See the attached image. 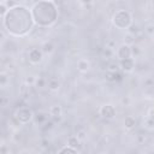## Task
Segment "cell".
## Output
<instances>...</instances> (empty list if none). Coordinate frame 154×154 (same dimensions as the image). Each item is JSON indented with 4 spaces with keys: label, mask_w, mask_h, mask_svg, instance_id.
I'll use <instances>...</instances> for the list:
<instances>
[{
    "label": "cell",
    "mask_w": 154,
    "mask_h": 154,
    "mask_svg": "<svg viewBox=\"0 0 154 154\" xmlns=\"http://www.w3.org/2000/svg\"><path fill=\"white\" fill-rule=\"evenodd\" d=\"M31 10L34 22L40 26L52 25L57 20V6L53 1L41 0L36 2Z\"/></svg>",
    "instance_id": "1"
},
{
    "label": "cell",
    "mask_w": 154,
    "mask_h": 154,
    "mask_svg": "<svg viewBox=\"0 0 154 154\" xmlns=\"http://www.w3.org/2000/svg\"><path fill=\"white\" fill-rule=\"evenodd\" d=\"M112 23L118 29H128L132 24V17L128 11L119 10L113 14Z\"/></svg>",
    "instance_id": "2"
},
{
    "label": "cell",
    "mask_w": 154,
    "mask_h": 154,
    "mask_svg": "<svg viewBox=\"0 0 154 154\" xmlns=\"http://www.w3.org/2000/svg\"><path fill=\"white\" fill-rule=\"evenodd\" d=\"M13 116L19 120L20 124H28V123L34 118V113L31 112V109L28 108V107H23V106L19 107V108L14 112Z\"/></svg>",
    "instance_id": "3"
},
{
    "label": "cell",
    "mask_w": 154,
    "mask_h": 154,
    "mask_svg": "<svg viewBox=\"0 0 154 154\" xmlns=\"http://www.w3.org/2000/svg\"><path fill=\"white\" fill-rule=\"evenodd\" d=\"M99 113L102 118L105 119H112L116 117V108L111 103H106V105H102L99 109Z\"/></svg>",
    "instance_id": "4"
},
{
    "label": "cell",
    "mask_w": 154,
    "mask_h": 154,
    "mask_svg": "<svg viewBox=\"0 0 154 154\" xmlns=\"http://www.w3.org/2000/svg\"><path fill=\"white\" fill-rule=\"evenodd\" d=\"M28 58H29V61L32 63V64H38L42 61V58H43V51L41 48H32L29 51V54H28Z\"/></svg>",
    "instance_id": "5"
},
{
    "label": "cell",
    "mask_w": 154,
    "mask_h": 154,
    "mask_svg": "<svg viewBox=\"0 0 154 154\" xmlns=\"http://www.w3.org/2000/svg\"><path fill=\"white\" fill-rule=\"evenodd\" d=\"M117 57H118V59H126V58H130V57H132L131 55V47H130V45H128V43H123V45H120L119 47H118V49H117Z\"/></svg>",
    "instance_id": "6"
},
{
    "label": "cell",
    "mask_w": 154,
    "mask_h": 154,
    "mask_svg": "<svg viewBox=\"0 0 154 154\" xmlns=\"http://www.w3.org/2000/svg\"><path fill=\"white\" fill-rule=\"evenodd\" d=\"M119 66L124 72H131L135 67V60L131 57L126 58V59H122L120 63H119Z\"/></svg>",
    "instance_id": "7"
},
{
    "label": "cell",
    "mask_w": 154,
    "mask_h": 154,
    "mask_svg": "<svg viewBox=\"0 0 154 154\" xmlns=\"http://www.w3.org/2000/svg\"><path fill=\"white\" fill-rule=\"evenodd\" d=\"M90 67V63L87 59H79L77 61V70L81 72H87Z\"/></svg>",
    "instance_id": "8"
},
{
    "label": "cell",
    "mask_w": 154,
    "mask_h": 154,
    "mask_svg": "<svg viewBox=\"0 0 154 154\" xmlns=\"http://www.w3.org/2000/svg\"><path fill=\"white\" fill-rule=\"evenodd\" d=\"M135 125H136V119L134 117L128 116V117L124 118V126H125V129L131 130V129L135 128Z\"/></svg>",
    "instance_id": "9"
},
{
    "label": "cell",
    "mask_w": 154,
    "mask_h": 154,
    "mask_svg": "<svg viewBox=\"0 0 154 154\" xmlns=\"http://www.w3.org/2000/svg\"><path fill=\"white\" fill-rule=\"evenodd\" d=\"M34 118H35V122H36L37 124H42V123H46V122H47L48 114H47L46 112H37V113L34 116Z\"/></svg>",
    "instance_id": "10"
},
{
    "label": "cell",
    "mask_w": 154,
    "mask_h": 154,
    "mask_svg": "<svg viewBox=\"0 0 154 154\" xmlns=\"http://www.w3.org/2000/svg\"><path fill=\"white\" fill-rule=\"evenodd\" d=\"M79 143H81V140L77 137V135L76 136H70L67 138V144L71 146V147H73V148H76V149L79 147Z\"/></svg>",
    "instance_id": "11"
},
{
    "label": "cell",
    "mask_w": 154,
    "mask_h": 154,
    "mask_svg": "<svg viewBox=\"0 0 154 154\" xmlns=\"http://www.w3.org/2000/svg\"><path fill=\"white\" fill-rule=\"evenodd\" d=\"M113 54H114V52H113V49H112L111 47H105V48L101 51V57H102L103 59H111V58L113 57Z\"/></svg>",
    "instance_id": "12"
},
{
    "label": "cell",
    "mask_w": 154,
    "mask_h": 154,
    "mask_svg": "<svg viewBox=\"0 0 154 154\" xmlns=\"http://www.w3.org/2000/svg\"><path fill=\"white\" fill-rule=\"evenodd\" d=\"M52 117H61V107L59 105H53L49 109Z\"/></svg>",
    "instance_id": "13"
},
{
    "label": "cell",
    "mask_w": 154,
    "mask_h": 154,
    "mask_svg": "<svg viewBox=\"0 0 154 154\" xmlns=\"http://www.w3.org/2000/svg\"><path fill=\"white\" fill-rule=\"evenodd\" d=\"M53 48H54V46H53V43L51 42V41H47V42H45L43 45H42V47H41V49L43 51V53H52L53 52Z\"/></svg>",
    "instance_id": "14"
},
{
    "label": "cell",
    "mask_w": 154,
    "mask_h": 154,
    "mask_svg": "<svg viewBox=\"0 0 154 154\" xmlns=\"http://www.w3.org/2000/svg\"><path fill=\"white\" fill-rule=\"evenodd\" d=\"M59 82H58V79H54V78H52V79H49L48 81V89L49 90H52V91H55V90H58L59 89Z\"/></svg>",
    "instance_id": "15"
},
{
    "label": "cell",
    "mask_w": 154,
    "mask_h": 154,
    "mask_svg": "<svg viewBox=\"0 0 154 154\" xmlns=\"http://www.w3.org/2000/svg\"><path fill=\"white\" fill-rule=\"evenodd\" d=\"M77 152H78V150H77L76 148H73V147H71V146H69V144H67V146H64L61 149L58 150V153H60V154H61V153H72V154H73V153H77Z\"/></svg>",
    "instance_id": "16"
},
{
    "label": "cell",
    "mask_w": 154,
    "mask_h": 154,
    "mask_svg": "<svg viewBox=\"0 0 154 154\" xmlns=\"http://www.w3.org/2000/svg\"><path fill=\"white\" fill-rule=\"evenodd\" d=\"M128 31H129V34H131L132 36H135V35H137L138 34V31H140V28H138V25H136V24H131L129 28H128Z\"/></svg>",
    "instance_id": "17"
},
{
    "label": "cell",
    "mask_w": 154,
    "mask_h": 154,
    "mask_svg": "<svg viewBox=\"0 0 154 154\" xmlns=\"http://www.w3.org/2000/svg\"><path fill=\"white\" fill-rule=\"evenodd\" d=\"M130 47H131V55H132L134 58L138 57V55H140V53H141V49H140V47H138L137 45H135V43H132Z\"/></svg>",
    "instance_id": "18"
},
{
    "label": "cell",
    "mask_w": 154,
    "mask_h": 154,
    "mask_svg": "<svg viewBox=\"0 0 154 154\" xmlns=\"http://www.w3.org/2000/svg\"><path fill=\"white\" fill-rule=\"evenodd\" d=\"M107 71H111V72L119 71V65H118L116 61H111V63L107 65Z\"/></svg>",
    "instance_id": "19"
},
{
    "label": "cell",
    "mask_w": 154,
    "mask_h": 154,
    "mask_svg": "<svg viewBox=\"0 0 154 154\" xmlns=\"http://www.w3.org/2000/svg\"><path fill=\"white\" fill-rule=\"evenodd\" d=\"M144 124L148 129H153L154 128V119H152L150 117H147L146 120H144Z\"/></svg>",
    "instance_id": "20"
},
{
    "label": "cell",
    "mask_w": 154,
    "mask_h": 154,
    "mask_svg": "<svg viewBox=\"0 0 154 154\" xmlns=\"http://www.w3.org/2000/svg\"><path fill=\"white\" fill-rule=\"evenodd\" d=\"M144 31H146L149 36L154 35V24H148V25L144 28Z\"/></svg>",
    "instance_id": "21"
},
{
    "label": "cell",
    "mask_w": 154,
    "mask_h": 154,
    "mask_svg": "<svg viewBox=\"0 0 154 154\" xmlns=\"http://www.w3.org/2000/svg\"><path fill=\"white\" fill-rule=\"evenodd\" d=\"M6 82H7V76H6L5 72H1V75H0V84L4 87L6 84Z\"/></svg>",
    "instance_id": "22"
},
{
    "label": "cell",
    "mask_w": 154,
    "mask_h": 154,
    "mask_svg": "<svg viewBox=\"0 0 154 154\" xmlns=\"http://www.w3.org/2000/svg\"><path fill=\"white\" fill-rule=\"evenodd\" d=\"M35 82H36V79H35V77H32V76H29V77H26V78H25V83H26V84H29V85L35 84Z\"/></svg>",
    "instance_id": "23"
},
{
    "label": "cell",
    "mask_w": 154,
    "mask_h": 154,
    "mask_svg": "<svg viewBox=\"0 0 154 154\" xmlns=\"http://www.w3.org/2000/svg\"><path fill=\"white\" fill-rule=\"evenodd\" d=\"M35 84H36L37 88H42V87L45 85V79H43L42 77H38V79H36Z\"/></svg>",
    "instance_id": "24"
},
{
    "label": "cell",
    "mask_w": 154,
    "mask_h": 154,
    "mask_svg": "<svg viewBox=\"0 0 154 154\" xmlns=\"http://www.w3.org/2000/svg\"><path fill=\"white\" fill-rule=\"evenodd\" d=\"M12 138H13V141H14L16 143H18L19 141H22V134H20V132H16V134L12 136Z\"/></svg>",
    "instance_id": "25"
},
{
    "label": "cell",
    "mask_w": 154,
    "mask_h": 154,
    "mask_svg": "<svg viewBox=\"0 0 154 154\" xmlns=\"http://www.w3.org/2000/svg\"><path fill=\"white\" fill-rule=\"evenodd\" d=\"M85 135H87V132H85L84 130H79V131H77V137H78L81 141L85 138Z\"/></svg>",
    "instance_id": "26"
},
{
    "label": "cell",
    "mask_w": 154,
    "mask_h": 154,
    "mask_svg": "<svg viewBox=\"0 0 154 154\" xmlns=\"http://www.w3.org/2000/svg\"><path fill=\"white\" fill-rule=\"evenodd\" d=\"M148 117H150L152 119H154V107H152V108L149 109V112H148Z\"/></svg>",
    "instance_id": "27"
},
{
    "label": "cell",
    "mask_w": 154,
    "mask_h": 154,
    "mask_svg": "<svg viewBox=\"0 0 154 154\" xmlns=\"http://www.w3.org/2000/svg\"><path fill=\"white\" fill-rule=\"evenodd\" d=\"M122 102H123V105H125V106H128V105H129V99H128V97H123V100H122Z\"/></svg>",
    "instance_id": "28"
},
{
    "label": "cell",
    "mask_w": 154,
    "mask_h": 154,
    "mask_svg": "<svg viewBox=\"0 0 154 154\" xmlns=\"http://www.w3.org/2000/svg\"><path fill=\"white\" fill-rule=\"evenodd\" d=\"M82 2H83L84 5H87V4L90 5V4H91V0H82Z\"/></svg>",
    "instance_id": "29"
},
{
    "label": "cell",
    "mask_w": 154,
    "mask_h": 154,
    "mask_svg": "<svg viewBox=\"0 0 154 154\" xmlns=\"http://www.w3.org/2000/svg\"><path fill=\"white\" fill-rule=\"evenodd\" d=\"M48 1H53V0H48Z\"/></svg>",
    "instance_id": "30"
}]
</instances>
